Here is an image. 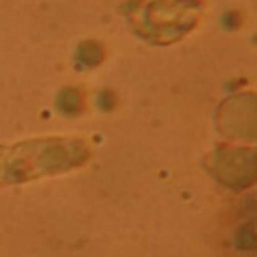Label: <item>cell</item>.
Listing matches in <instances>:
<instances>
[{"label": "cell", "mask_w": 257, "mask_h": 257, "mask_svg": "<svg viewBox=\"0 0 257 257\" xmlns=\"http://www.w3.org/2000/svg\"><path fill=\"white\" fill-rule=\"evenodd\" d=\"M78 56L81 59V62L87 63V65H95L101 60L102 57V51L101 47L96 42H84L80 47Z\"/></svg>", "instance_id": "7a4b0ae2"}, {"label": "cell", "mask_w": 257, "mask_h": 257, "mask_svg": "<svg viewBox=\"0 0 257 257\" xmlns=\"http://www.w3.org/2000/svg\"><path fill=\"white\" fill-rule=\"evenodd\" d=\"M203 8L205 0H128L126 17L140 38L167 45L197 26Z\"/></svg>", "instance_id": "6da1fadb"}]
</instances>
